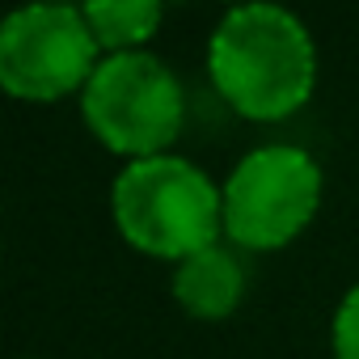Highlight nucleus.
<instances>
[{"instance_id": "nucleus-8", "label": "nucleus", "mask_w": 359, "mask_h": 359, "mask_svg": "<svg viewBox=\"0 0 359 359\" xmlns=\"http://www.w3.org/2000/svg\"><path fill=\"white\" fill-rule=\"evenodd\" d=\"M334 355L338 359H359V283L338 304V317H334Z\"/></svg>"}, {"instance_id": "nucleus-6", "label": "nucleus", "mask_w": 359, "mask_h": 359, "mask_svg": "<svg viewBox=\"0 0 359 359\" xmlns=\"http://www.w3.org/2000/svg\"><path fill=\"white\" fill-rule=\"evenodd\" d=\"M173 296L195 317H224L241 300V266L224 245H208L173 271Z\"/></svg>"}, {"instance_id": "nucleus-3", "label": "nucleus", "mask_w": 359, "mask_h": 359, "mask_svg": "<svg viewBox=\"0 0 359 359\" xmlns=\"http://www.w3.org/2000/svg\"><path fill=\"white\" fill-rule=\"evenodd\" d=\"M81 106L93 135L135 161L161 156L182 127V85L148 51H118L102 60Z\"/></svg>"}, {"instance_id": "nucleus-5", "label": "nucleus", "mask_w": 359, "mask_h": 359, "mask_svg": "<svg viewBox=\"0 0 359 359\" xmlns=\"http://www.w3.org/2000/svg\"><path fill=\"white\" fill-rule=\"evenodd\" d=\"M97 68V39L85 9L72 5H26L0 26V85L13 97L51 102L89 85Z\"/></svg>"}, {"instance_id": "nucleus-2", "label": "nucleus", "mask_w": 359, "mask_h": 359, "mask_svg": "<svg viewBox=\"0 0 359 359\" xmlns=\"http://www.w3.org/2000/svg\"><path fill=\"white\" fill-rule=\"evenodd\" d=\"M114 220L123 237L161 258H191L216 245L224 224V191L187 156H144L131 161L114 182Z\"/></svg>"}, {"instance_id": "nucleus-7", "label": "nucleus", "mask_w": 359, "mask_h": 359, "mask_svg": "<svg viewBox=\"0 0 359 359\" xmlns=\"http://www.w3.org/2000/svg\"><path fill=\"white\" fill-rule=\"evenodd\" d=\"M85 22L93 30L97 47H114V55L118 51H140V43L161 22V5L156 0H89Z\"/></svg>"}, {"instance_id": "nucleus-1", "label": "nucleus", "mask_w": 359, "mask_h": 359, "mask_svg": "<svg viewBox=\"0 0 359 359\" xmlns=\"http://www.w3.org/2000/svg\"><path fill=\"white\" fill-rule=\"evenodd\" d=\"M208 68L216 89L250 118H283L309 102L317 55L304 22L279 5L229 9L212 34Z\"/></svg>"}, {"instance_id": "nucleus-4", "label": "nucleus", "mask_w": 359, "mask_h": 359, "mask_svg": "<svg viewBox=\"0 0 359 359\" xmlns=\"http://www.w3.org/2000/svg\"><path fill=\"white\" fill-rule=\"evenodd\" d=\"M321 195V169L304 148L266 144L241 156L224 182V229L237 245H287L313 216Z\"/></svg>"}]
</instances>
